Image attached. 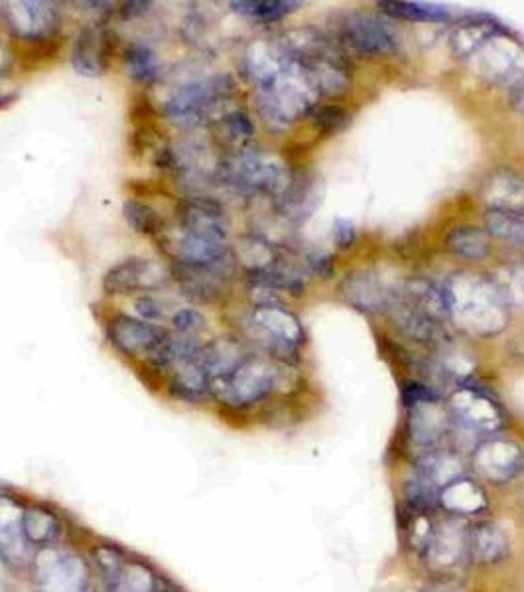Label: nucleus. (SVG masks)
I'll list each match as a JSON object with an SVG mask.
<instances>
[{"label": "nucleus", "mask_w": 524, "mask_h": 592, "mask_svg": "<svg viewBox=\"0 0 524 592\" xmlns=\"http://www.w3.org/2000/svg\"><path fill=\"white\" fill-rule=\"evenodd\" d=\"M0 22L14 46L58 43L63 40V19L53 2L11 0L0 2Z\"/></svg>", "instance_id": "obj_6"}, {"label": "nucleus", "mask_w": 524, "mask_h": 592, "mask_svg": "<svg viewBox=\"0 0 524 592\" xmlns=\"http://www.w3.org/2000/svg\"><path fill=\"white\" fill-rule=\"evenodd\" d=\"M448 415L438 409V403L414 407L412 416V437L422 445H436L448 431Z\"/></svg>", "instance_id": "obj_27"}, {"label": "nucleus", "mask_w": 524, "mask_h": 592, "mask_svg": "<svg viewBox=\"0 0 524 592\" xmlns=\"http://www.w3.org/2000/svg\"><path fill=\"white\" fill-rule=\"evenodd\" d=\"M123 218L134 233L160 240L168 231V219L158 209L138 197H129L123 204Z\"/></svg>", "instance_id": "obj_22"}, {"label": "nucleus", "mask_w": 524, "mask_h": 592, "mask_svg": "<svg viewBox=\"0 0 524 592\" xmlns=\"http://www.w3.org/2000/svg\"><path fill=\"white\" fill-rule=\"evenodd\" d=\"M438 506L455 518L477 516L489 508V499L484 486L465 474L452 480L438 492Z\"/></svg>", "instance_id": "obj_16"}, {"label": "nucleus", "mask_w": 524, "mask_h": 592, "mask_svg": "<svg viewBox=\"0 0 524 592\" xmlns=\"http://www.w3.org/2000/svg\"><path fill=\"white\" fill-rule=\"evenodd\" d=\"M117 34L107 22L85 24L72 48V68L83 77H103L111 70Z\"/></svg>", "instance_id": "obj_14"}, {"label": "nucleus", "mask_w": 524, "mask_h": 592, "mask_svg": "<svg viewBox=\"0 0 524 592\" xmlns=\"http://www.w3.org/2000/svg\"><path fill=\"white\" fill-rule=\"evenodd\" d=\"M24 535L32 551L62 545L68 541L85 540L89 531H83L75 521L48 499L26 496L24 504Z\"/></svg>", "instance_id": "obj_9"}, {"label": "nucleus", "mask_w": 524, "mask_h": 592, "mask_svg": "<svg viewBox=\"0 0 524 592\" xmlns=\"http://www.w3.org/2000/svg\"><path fill=\"white\" fill-rule=\"evenodd\" d=\"M487 231L503 240L519 241L524 245V216H509L501 212H489L487 218Z\"/></svg>", "instance_id": "obj_29"}, {"label": "nucleus", "mask_w": 524, "mask_h": 592, "mask_svg": "<svg viewBox=\"0 0 524 592\" xmlns=\"http://www.w3.org/2000/svg\"><path fill=\"white\" fill-rule=\"evenodd\" d=\"M467 535L470 531H463L462 525L455 521H446L442 525H436L430 545L424 555L446 569L455 567L462 563V559L470 557Z\"/></svg>", "instance_id": "obj_18"}, {"label": "nucleus", "mask_w": 524, "mask_h": 592, "mask_svg": "<svg viewBox=\"0 0 524 592\" xmlns=\"http://www.w3.org/2000/svg\"><path fill=\"white\" fill-rule=\"evenodd\" d=\"M150 7H153V2H124L117 11L123 21H136V19L146 16L150 12Z\"/></svg>", "instance_id": "obj_37"}, {"label": "nucleus", "mask_w": 524, "mask_h": 592, "mask_svg": "<svg viewBox=\"0 0 524 592\" xmlns=\"http://www.w3.org/2000/svg\"><path fill=\"white\" fill-rule=\"evenodd\" d=\"M448 413L465 431L493 435L504 425V411L491 389L475 379H463L450 397Z\"/></svg>", "instance_id": "obj_7"}, {"label": "nucleus", "mask_w": 524, "mask_h": 592, "mask_svg": "<svg viewBox=\"0 0 524 592\" xmlns=\"http://www.w3.org/2000/svg\"><path fill=\"white\" fill-rule=\"evenodd\" d=\"M26 496L11 488H0V559L21 579L31 565V545L24 535Z\"/></svg>", "instance_id": "obj_12"}, {"label": "nucleus", "mask_w": 524, "mask_h": 592, "mask_svg": "<svg viewBox=\"0 0 524 592\" xmlns=\"http://www.w3.org/2000/svg\"><path fill=\"white\" fill-rule=\"evenodd\" d=\"M172 282V270L164 261L150 257H126L119 261L105 273L103 291L109 297L114 294H145L162 291Z\"/></svg>", "instance_id": "obj_11"}, {"label": "nucleus", "mask_w": 524, "mask_h": 592, "mask_svg": "<svg viewBox=\"0 0 524 592\" xmlns=\"http://www.w3.org/2000/svg\"><path fill=\"white\" fill-rule=\"evenodd\" d=\"M123 62L131 80L143 87L158 84L164 75V68L158 53L145 43L129 44L124 48Z\"/></svg>", "instance_id": "obj_21"}, {"label": "nucleus", "mask_w": 524, "mask_h": 592, "mask_svg": "<svg viewBox=\"0 0 524 592\" xmlns=\"http://www.w3.org/2000/svg\"><path fill=\"white\" fill-rule=\"evenodd\" d=\"M467 543H470V557L482 565L504 561L511 553L509 535L493 521L475 523L467 535Z\"/></svg>", "instance_id": "obj_19"}, {"label": "nucleus", "mask_w": 524, "mask_h": 592, "mask_svg": "<svg viewBox=\"0 0 524 592\" xmlns=\"http://www.w3.org/2000/svg\"><path fill=\"white\" fill-rule=\"evenodd\" d=\"M314 123L321 131L326 133H331V131H340L343 126L350 123V113L341 107H336V105H326V107H318L314 109Z\"/></svg>", "instance_id": "obj_31"}, {"label": "nucleus", "mask_w": 524, "mask_h": 592, "mask_svg": "<svg viewBox=\"0 0 524 592\" xmlns=\"http://www.w3.org/2000/svg\"><path fill=\"white\" fill-rule=\"evenodd\" d=\"M343 291L350 297V302L360 306L363 311H375V309H391L392 299L389 292L382 289L375 277L370 275H361V277H351L343 285Z\"/></svg>", "instance_id": "obj_25"}, {"label": "nucleus", "mask_w": 524, "mask_h": 592, "mask_svg": "<svg viewBox=\"0 0 524 592\" xmlns=\"http://www.w3.org/2000/svg\"><path fill=\"white\" fill-rule=\"evenodd\" d=\"M523 506H524V496H523Z\"/></svg>", "instance_id": "obj_40"}, {"label": "nucleus", "mask_w": 524, "mask_h": 592, "mask_svg": "<svg viewBox=\"0 0 524 592\" xmlns=\"http://www.w3.org/2000/svg\"><path fill=\"white\" fill-rule=\"evenodd\" d=\"M402 401L404 406L421 407L428 406V403H440V395L436 394L434 387L428 385L418 384V382H404L402 384Z\"/></svg>", "instance_id": "obj_32"}, {"label": "nucleus", "mask_w": 524, "mask_h": 592, "mask_svg": "<svg viewBox=\"0 0 524 592\" xmlns=\"http://www.w3.org/2000/svg\"><path fill=\"white\" fill-rule=\"evenodd\" d=\"M168 333L170 330L160 324L145 323L124 312H114L105 323L107 342L133 367L145 364Z\"/></svg>", "instance_id": "obj_8"}, {"label": "nucleus", "mask_w": 524, "mask_h": 592, "mask_svg": "<svg viewBox=\"0 0 524 592\" xmlns=\"http://www.w3.org/2000/svg\"><path fill=\"white\" fill-rule=\"evenodd\" d=\"M380 11L389 14L392 19L411 22H446L452 19V12L442 4H430V2H391L382 0L379 2Z\"/></svg>", "instance_id": "obj_26"}, {"label": "nucleus", "mask_w": 524, "mask_h": 592, "mask_svg": "<svg viewBox=\"0 0 524 592\" xmlns=\"http://www.w3.org/2000/svg\"><path fill=\"white\" fill-rule=\"evenodd\" d=\"M484 200L489 212L524 216V178L513 170H497L485 182Z\"/></svg>", "instance_id": "obj_17"}, {"label": "nucleus", "mask_w": 524, "mask_h": 592, "mask_svg": "<svg viewBox=\"0 0 524 592\" xmlns=\"http://www.w3.org/2000/svg\"><path fill=\"white\" fill-rule=\"evenodd\" d=\"M428 592H443V591H440V589H432V591H428Z\"/></svg>", "instance_id": "obj_39"}, {"label": "nucleus", "mask_w": 524, "mask_h": 592, "mask_svg": "<svg viewBox=\"0 0 524 592\" xmlns=\"http://www.w3.org/2000/svg\"><path fill=\"white\" fill-rule=\"evenodd\" d=\"M282 365L267 353L251 350L235 367L211 379V403L229 413L265 403L282 385Z\"/></svg>", "instance_id": "obj_3"}, {"label": "nucleus", "mask_w": 524, "mask_h": 592, "mask_svg": "<svg viewBox=\"0 0 524 592\" xmlns=\"http://www.w3.org/2000/svg\"><path fill=\"white\" fill-rule=\"evenodd\" d=\"M333 240L338 243L340 250H350L351 245L357 240V229L351 223L350 219H336L333 223Z\"/></svg>", "instance_id": "obj_34"}, {"label": "nucleus", "mask_w": 524, "mask_h": 592, "mask_svg": "<svg viewBox=\"0 0 524 592\" xmlns=\"http://www.w3.org/2000/svg\"><path fill=\"white\" fill-rule=\"evenodd\" d=\"M235 269L236 257L231 251L214 265L170 263L172 281L180 287L185 299L197 304H214L221 301L223 294L231 289Z\"/></svg>", "instance_id": "obj_10"}, {"label": "nucleus", "mask_w": 524, "mask_h": 592, "mask_svg": "<svg viewBox=\"0 0 524 592\" xmlns=\"http://www.w3.org/2000/svg\"><path fill=\"white\" fill-rule=\"evenodd\" d=\"M216 125L219 129V138L227 145L236 148V153L243 150L248 141L255 135V125H253L251 117L241 109L221 114L217 119Z\"/></svg>", "instance_id": "obj_28"}, {"label": "nucleus", "mask_w": 524, "mask_h": 592, "mask_svg": "<svg viewBox=\"0 0 524 592\" xmlns=\"http://www.w3.org/2000/svg\"><path fill=\"white\" fill-rule=\"evenodd\" d=\"M463 476L462 460L453 452L446 450H430L418 462V479L416 482L424 488L430 490L438 498V492L452 480Z\"/></svg>", "instance_id": "obj_20"}, {"label": "nucleus", "mask_w": 524, "mask_h": 592, "mask_svg": "<svg viewBox=\"0 0 524 592\" xmlns=\"http://www.w3.org/2000/svg\"><path fill=\"white\" fill-rule=\"evenodd\" d=\"M524 468V450L511 438L493 435L479 443L473 452V470L479 479L491 484H507Z\"/></svg>", "instance_id": "obj_15"}, {"label": "nucleus", "mask_w": 524, "mask_h": 592, "mask_svg": "<svg viewBox=\"0 0 524 592\" xmlns=\"http://www.w3.org/2000/svg\"><path fill=\"white\" fill-rule=\"evenodd\" d=\"M16 65H19V60H16L14 48L0 40V77H12Z\"/></svg>", "instance_id": "obj_36"}, {"label": "nucleus", "mask_w": 524, "mask_h": 592, "mask_svg": "<svg viewBox=\"0 0 524 592\" xmlns=\"http://www.w3.org/2000/svg\"><path fill=\"white\" fill-rule=\"evenodd\" d=\"M235 92L231 75H211L204 80H192L175 87L166 99L160 114L168 125L180 131H194L197 126L216 123L214 114Z\"/></svg>", "instance_id": "obj_4"}, {"label": "nucleus", "mask_w": 524, "mask_h": 592, "mask_svg": "<svg viewBox=\"0 0 524 592\" xmlns=\"http://www.w3.org/2000/svg\"><path fill=\"white\" fill-rule=\"evenodd\" d=\"M446 250L463 259H484L491 251L489 231L477 226H460L446 235Z\"/></svg>", "instance_id": "obj_23"}, {"label": "nucleus", "mask_w": 524, "mask_h": 592, "mask_svg": "<svg viewBox=\"0 0 524 592\" xmlns=\"http://www.w3.org/2000/svg\"><path fill=\"white\" fill-rule=\"evenodd\" d=\"M341 44L360 56H387L399 52L402 40L389 22L373 14H350L341 22Z\"/></svg>", "instance_id": "obj_13"}, {"label": "nucleus", "mask_w": 524, "mask_h": 592, "mask_svg": "<svg viewBox=\"0 0 524 592\" xmlns=\"http://www.w3.org/2000/svg\"><path fill=\"white\" fill-rule=\"evenodd\" d=\"M440 289L443 314L467 333L493 336L509 323L511 301L501 282L484 275L460 273L440 285Z\"/></svg>", "instance_id": "obj_1"}, {"label": "nucleus", "mask_w": 524, "mask_h": 592, "mask_svg": "<svg viewBox=\"0 0 524 592\" xmlns=\"http://www.w3.org/2000/svg\"><path fill=\"white\" fill-rule=\"evenodd\" d=\"M158 592H187L180 582L175 581L174 577H170L168 572L164 575V579L160 582V589Z\"/></svg>", "instance_id": "obj_38"}, {"label": "nucleus", "mask_w": 524, "mask_h": 592, "mask_svg": "<svg viewBox=\"0 0 524 592\" xmlns=\"http://www.w3.org/2000/svg\"><path fill=\"white\" fill-rule=\"evenodd\" d=\"M133 306L136 318H141V321L150 324L164 323V306L156 301L155 297H150V294H138V297H134Z\"/></svg>", "instance_id": "obj_33"}, {"label": "nucleus", "mask_w": 524, "mask_h": 592, "mask_svg": "<svg viewBox=\"0 0 524 592\" xmlns=\"http://www.w3.org/2000/svg\"><path fill=\"white\" fill-rule=\"evenodd\" d=\"M21 97V87L12 82V77H0V109L16 104Z\"/></svg>", "instance_id": "obj_35"}, {"label": "nucleus", "mask_w": 524, "mask_h": 592, "mask_svg": "<svg viewBox=\"0 0 524 592\" xmlns=\"http://www.w3.org/2000/svg\"><path fill=\"white\" fill-rule=\"evenodd\" d=\"M229 7H231V11L243 19L272 24V22L284 21L292 12L298 11L302 2H296V0H235Z\"/></svg>", "instance_id": "obj_24"}, {"label": "nucleus", "mask_w": 524, "mask_h": 592, "mask_svg": "<svg viewBox=\"0 0 524 592\" xmlns=\"http://www.w3.org/2000/svg\"><path fill=\"white\" fill-rule=\"evenodd\" d=\"M89 535L34 551L22 579L24 592H97V577L87 549Z\"/></svg>", "instance_id": "obj_2"}, {"label": "nucleus", "mask_w": 524, "mask_h": 592, "mask_svg": "<svg viewBox=\"0 0 524 592\" xmlns=\"http://www.w3.org/2000/svg\"><path fill=\"white\" fill-rule=\"evenodd\" d=\"M170 330L180 336L199 338L207 330V318L197 309H178L170 318Z\"/></svg>", "instance_id": "obj_30"}, {"label": "nucleus", "mask_w": 524, "mask_h": 592, "mask_svg": "<svg viewBox=\"0 0 524 592\" xmlns=\"http://www.w3.org/2000/svg\"><path fill=\"white\" fill-rule=\"evenodd\" d=\"M247 330L260 352L289 365L298 362L300 346L304 343V328L298 316L275 299L258 301L248 312Z\"/></svg>", "instance_id": "obj_5"}]
</instances>
